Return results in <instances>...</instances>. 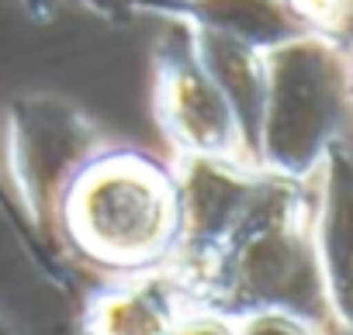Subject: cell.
<instances>
[{
  "label": "cell",
  "instance_id": "cell-6",
  "mask_svg": "<svg viewBox=\"0 0 353 335\" xmlns=\"http://www.w3.org/2000/svg\"><path fill=\"white\" fill-rule=\"evenodd\" d=\"M294 32H308L339 49H353V0H277Z\"/></svg>",
  "mask_w": 353,
  "mask_h": 335
},
{
  "label": "cell",
  "instance_id": "cell-9",
  "mask_svg": "<svg viewBox=\"0 0 353 335\" xmlns=\"http://www.w3.org/2000/svg\"><path fill=\"white\" fill-rule=\"evenodd\" d=\"M346 76H350V100H353V49H346Z\"/></svg>",
  "mask_w": 353,
  "mask_h": 335
},
{
  "label": "cell",
  "instance_id": "cell-8",
  "mask_svg": "<svg viewBox=\"0 0 353 335\" xmlns=\"http://www.w3.org/2000/svg\"><path fill=\"white\" fill-rule=\"evenodd\" d=\"M170 335H236V325L229 311L212 307L205 301H191Z\"/></svg>",
  "mask_w": 353,
  "mask_h": 335
},
{
  "label": "cell",
  "instance_id": "cell-3",
  "mask_svg": "<svg viewBox=\"0 0 353 335\" xmlns=\"http://www.w3.org/2000/svg\"><path fill=\"white\" fill-rule=\"evenodd\" d=\"M156 121L181 159H215L256 166L243 121L205 66L194 39L191 45H166L156 66Z\"/></svg>",
  "mask_w": 353,
  "mask_h": 335
},
{
  "label": "cell",
  "instance_id": "cell-1",
  "mask_svg": "<svg viewBox=\"0 0 353 335\" xmlns=\"http://www.w3.org/2000/svg\"><path fill=\"white\" fill-rule=\"evenodd\" d=\"M70 249L108 277L173 266L188 242L184 166L139 145L87 152L56 194Z\"/></svg>",
  "mask_w": 353,
  "mask_h": 335
},
{
  "label": "cell",
  "instance_id": "cell-5",
  "mask_svg": "<svg viewBox=\"0 0 353 335\" xmlns=\"http://www.w3.org/2000/svg\"><path fill=\"white\" fill-rule=\"evenodd\" d=\"M315 191V252L329 318L353 328V159L336 145L319 166Z\"/></svg>",
  "mask_w": 353,
  "mask_h": 335
},
{
  "label": "cell",
  "instance_id": "cell-2",
  "mask_svg": "<svg viewBox=\"0 0 353 335\" xmlns=\"http://www.w3.org/2000/svg\"><path fill=\"white\" fill-rule=\"evenodd\" d=\"M353 118L346 49L291 32L263 45V97L256 121V166L274 177L312 180L343 142Z\"/></svg>",
  "mask_w": 353,
  "mask_h": 335
},
{
  "label": "cell",
  "instance_id": "cell-7",
  "mask_svg": "<svg viewBox=\"0 0 353 335\" xmlns=\"http://www.w3.org/2000/svg\"><path fill=\"white\" fill-rule=\"evenodd\" d=\"M236 335H325V321L288 307V304H256L232 314Z\"/></svg>",
  "mask_w": 353,
  "mask_h": 335
},
{
  "label": "cell",
  "instance_id": "cell-4",
  "mask_svg": "<svg viewBox=\"0 0 353 335\" xmlns=\"http://www.w3.org/2000/svg\"><path fill=\"white\" fill-rule=\"evenodd\" d=\"M198 301L181 266L149 273L108 277V283L87 301V335H170L188 304Z\"/></svg>",
  "mask_w": 353,
  "mask_h": 335
}]
</instances>
